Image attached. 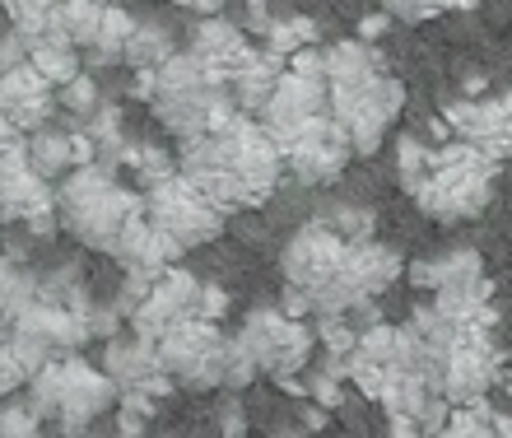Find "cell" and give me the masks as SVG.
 Segmentation results:
<instances>
[{
    "label": "cell",
    "mask_w": 512,
    "mask_h": 438,
    "mask_svg": "<svg viewBox=\"0 0 512 438\" xmlns=\"http://www.w3.org/2000/svg\"><path fill=\"white\" fill-rule=\"evenodd\" d=\"M298 387H303V401H317V406H326V411H336L340 401H345V378H336L331 369H308V378H298Z\"/></svg>",
    "instance_id": "obj_36"
},
{
    "label": "cell",
    "mask_w": 512,
    "mask_h": 438,
    "mask_svg": "<svg viewBox=\"0 0 512 438\" xmlns=\"http://www.w3.org/2000/svg\"><path fill=\"white\" fill-rule=\"evenodd\" d=\"M475 0H382V10L401 24H419V19H433V14L447 10H471Z\"/></svg>",
    "instance_id": "obj_35"
},
{
    "label": "cell",
    "mask_w": 512,
    "mask_h": 438,
    "mask_svg": "<svg viewBox=\"0 0 512 438\" xmlns=\"http://www.w3.org/2000/svg\"><path fill=\"white\" fill-rule=\"evenodd\" d=\"M461 94H466V98H480V94H485V80H480V75H471V80H466V89H461Z\"/></svg>",
    "instance_id": "obj_52"
},
{
    "label": "cell",
    "mask_w": 512,
    "mask_h": 438,
    "mask_svg": "<svg viewBox=\"0 0 512 438\" xmlns=\"http://www.w3.org/2000/svg\"><path fill=\"white\" fill-rule=\"evenodd\" d=\"M108 257L122 266V271H145V275H163L168 266H177V257H182V247L168 238L163 229H154L145 215L131 219L122 229V238L108 247Z\"/></svg>",
    "instance_id": "obj_21"
},
{
    "label": "cell",
    "mask_w": 512,
    "mask_h": 438,
    "mask_svg": "<svg viewBox=\"0 0 512 438\" xmlns=\"http://www.w3.org/2000/svg\"><path fill=\"white\" fill-rule=\"evenodd\" d=\"M56 0H0V10L10 14V28H19L28 42L47 33V14Z\"/></svg>",
    "instance_id": "obj_33"
},
{
    "label": "cell",
    "mask_w": 512,
    "mask_h": 438,
    "mask_svg": "<svg viewBox=\"0 0 512 438\" xmlns=\"http://www.w3.org/2000/svg\"><path fill=\"white\" fill-rule=\"evenodd\" d=\"M135 28V14L126 10L122 0H112V5H103V19H98V33L94 42L84 47V66L89 70H108V66H122V52H126V38H131Z\"/></svg>",
    "instance_id": "obj_24"
},
{
    "label": "cell",
    "mask_w": 512,
    "mask_h": 438,
    "mask_svg": "<svg viewBox=\"0 0 512 438\" xmlns=\"http://www.w3.org/2000/svg\"><path fill=\"white\" fill-rule=\"evenodd\" d=\"M280 313H289V317H308V313H312V303H308V294H303V289H294V285H284Z\"/></svg>",
    "instance_id": "obj_44"
},
{
    "label": "cell",
    "mask_w": 512,
    "mask_h": 438,
    "mask_svg": "<svg viewBox=\"0 0 512 438\" xmlns=\"http://www.w3.org/2000/svg\"><path fill=\"white\" fill-rule=\"evenodd\" d=\"M52 108H56V89L28 61L0 75V112L10 117V126L19 136L38 131L42 122H52Z\"/></svg>",
    "instance_id": "obj_19"
},
{
    "label": "cell",
    "mask_w": 512,
    "mask_h": 438,
    "mask_svg": "<svg viewBox=\"0 0 512 438\" xmlns=\"http://www.w3.org/2000/svg\"><path fill=\"white\" fill-rule=\"evenodd\" d=\"M256 378H261V373H256L252 355H247V345L238 341V336H229V345H224V387H229V392H238V387L256 383Z\"/></svg>",
    "instance_id": "obj_38"
},
{
    "label": "cell",
    "mask_w": 512,
    "mask_h": 438,
    "mask_svg": "<svg viewBox=\"0 0 512 438\" xmlns=\"http://www.w3.org/2000/svg\"><path fill=\"white\" fill-rule=\"evenodd\" d=\"M238 341L247 345L256 373H270L275 383L294 378L308 369L312 350H317V331L308 327V317H289L280 308H256L238 327Z\"/></svg>",
    "instance_id": "obj_9"
},
{
    "label": "cell",
    "mask_w": 512,
    "mask_h": 438,
    "mask_svg": "<svg viewBox=\"0 0 512 438\" xmlns=\"http://www.w3.org/2000/svg\"><path fill=\"white\" fill-rule=\"evenodd\" d=\"M340 252H345V238H340L336 229H326L322 219H312V224H303V229L284 243L280 252V275L284 285H294L308 294L312 285H322L326 271L340 261Z\"/></svg>",
    "instance_id": "obj_15"
},
{
    "label": "cell",
    "mask_w": 512,
    "mask_h": 438,
    "mask_svg": "<svg viewBox=\"0 0 512 438\" xmlns=\"http://www.w3.org/2000/svg\"><path fill=\"white\" fill-rule=\"evenodd\" d=\"M429 150L433 145H424L419 136H401V145H396V178H401L405 196L419 187V178L429 173Z\"/></svg>",
    "instance_id": "obj_32"
},
{
    "label": "cell",
    "mask_w": 512,
    "mask_h": 438,
    "mask_svg": "<svg viewBox=\"0 0 512 438\" xmlns=\"http://www.w3.org/2000/svg\"><path fill=\"white\" fill-rule=\"evenodd\" d=\"M154 345H159V369L177 387H191V392L224 387V345H229V336L219 331V322L182 317Z\"/></svg>",
    "instance_id": "obj_8"
},
{
    "label": "cell",
    "mask_w": 512,
    "mask_h": 438,
    "mask_svg": "<svg viewBox=\"0 0 512 438\" xmlns=\"http://www.w3.org/2000/svg\"><path fill=\"white\" fill-rule=\"evenodd\" d=\"M494 182H499V159L457 140V145L429 150V173L419 178L410 201L443 224H461V219L485 215V206L494 201Z\"/></svg>",
    "instance_id": "obj_5"
},
{
    "label": "cell",
    "mask_w": 512,
    "mask_h": 438,
    "mask_svg": "<svg viewBox=\"0 0 512 438\" xmlns=\"http://www.w3.org/2000/svg\"><path fill=\"white\" fill-rule=\"evenodd\" d=\"M19 140H24V136H19V131L10 126V117L0 112V150H10V145H19Z\"/></svg>",
    "instance_id": "obj_50"
},
{
    "label": "cell",
    "mask_w": 512,
    "mask_h": 438,
    "mask_svg": "<svg viewBox=\"0 0 512 438\" xmlns=\"http://www.w3.org/2000/svg\"><path fill=\"white\" fill-rule=\"evenodd\" d=\"M149 94H154V70H135L131 98H145V103H149Z\"/></svg>",
    "instance_id": "obj_48"
},
{
    "label": "cell",
    "mask_w": 512,
    "mask_h": 438,
    "mask_svg": "<svg viewBox=\"0 0 512 438\" xmlns=\"http://www.w3.org/2000/svg\"><path fill=\"white\" fill-rule=\"evenodd\" d=\"M219 434H247V415H243V401L229 397L224 406H219Z\"/></svg>",
    "instance_id": "obj_42"
},
{
    "label": "cell",
    "mask_w": 512,
    "mask_h": 438,
    "mask_svg": "<svg viewBox=\"0 0 512 438\" xmlns=\"http://www.w3.org/2000/svg\"><path fill=\"white\" fill-rule=\"evenodd\" d=\"M196 61H201L215 80L229 84L233 70H243L247 61L256 56V47L247 42V28L243 24H229V19H219V14H205L201 24L191 28V47H187Z\"/></svg>",
    "instance_id": "obj_18"
},
{
    "label": "cell",
    "mask_w": 512,
    "mask_h": 438,
    "mask_svg": "<svg viewBox=\"0 0 512 438\" xmlns=\"http://www.w3.org/2000/svg\"><path fill=\"white\" fill-rule=\"evenodd\" d=\"M28 373H33V364H28L24 350L14 345L10 327H0V397H10V392H19V387L28 383Z\"/></svg>",
    "instance_id": "obj_34"
},
{
    "label": "cell",
    "mask_w": 512,
    "mask_h": 438,
    "mask_svg": "<svg viewBox=\"0 0 512 438\" xmlns=\"http://www.w3.org/2000/svg\"><path fill=\"white\" fill-rule=\"evenodd\" d=\"M317 19H308V14H284V19H275V24L266 28V52L270 56H289L298 52V47H308V42H317Z\"/></svg>",
    "instance_id": "obj_29"
},
{
    "label": "cell",
    "mask_w": 512,
    "mask_h": 438,
    "mask_svg": "<svg viewBox=\"0 0 512 438\" xmlns=\"http://www.w3.org/2000/svg\"><path fill=\"white\" fill-rule=\"evenodd\" d=\"M38 210H52V182L33 173L19 140L10 150H0V224H24Z\"/></svg>",
    "instance_id": "obj_17"
},
{
    "label": "cell",
    "mask_w": 512,
    "mask_h": 438,
    "mask_svg": "<svg viewBox=\"0 0 512 438\" xmlns=\"http://www.w3.org/2000/svg\"><path fill=\"white\" fill-rule=\"evenodd\" d=\"M284 61L270 52H256L252 61H247L243 70H233L229 75V94H233V108L247 112V117H256V112L266 108L270 89H275V80H280Z\"/></svg>",
    "instance_id": "obj_23"
},
{
    "label": "cell",
    "mask_w": 512,
    "mask_h": 438,
    "mask_svg": "<svg viewBox=\"0 0 512 438\" xmlns=\"http://www.w3.org/2000/svg\"><path fill=\"white\" fill-rule=\"evenodd\" d=\"M103 373H108L117 392H131V387H145L149 378H159V345L149 341V336H108L103 341Z\"/></svg>",
    "instance_id": "obj_22"
},
{
    "label": "cell",
    "mask_w": 512,
    "mask_h": 438,
    "mask_svg": "<svg viewBox=\"0 0 512 438\" xmlns=\"http://www.w3.org/2000/svg\"><path fill=\"white\" fill-rule=\"evenodd\" d=\"M149 108H154V117H159L177 140L196 136V131H210V126L229 122L233 112H238L233 108L229 84L215 80L191 52H173L159 70H154Z\"/></svg>",
    "instance_id": "obj_6"
},
{
    "label": "cell",
    "mask_w": 512,
    "mask_h": 438,
    "mask_svg": "<svg viewBox=\"0 0 512 438\" xmlns=\"http://www.w3.org/2000/svg\"><path fill=\"white\" fill-rule=\"evenodd\" d=\"M33 299H38V271H28L19 252H5L0 257V327L14 322Z\"/></svg>",
    "instance_id": "obj_26"
},
{
    "label": "cell",
    "mask_w": 512,
    "mask_h": 438,
    "mask_svg": "<svg viewBox=\"0 0 512 438\" xmlns=\"http://www.w3.org/2000/svg\"><path fill=\"white\" fill-rule=\"evenodd\" d=\"M177 173L191 178L201 192H210L233 215V210L266 206V196L275 192L284 173V154L261 131V122H252L247 112H233L229 122L182 140Z\"/></svg>",
    "instance_id": "obj_1"
},
{
    "label": "cell",
    "mask_w": 512,
    "mask_h": 438,
    "mask_svg": "<svg viewBox=\"0 0 512 438\" xmlns=\"http://www.w3.org/2000/svg\"><path fill=\"white\" fill-rule=\"evenodd\" d=\"M326 415H331V411H326V406H317V401H308V406L298 411V425L308 429V434H322V429H326Z\"/></svg>",
    "instance_id": "obj_45"
},
{
    "label": "cell",
    "mask_w": 512,
    "mask_h": 438,
    "mask_svg": "<svg viewBox=\"0 0 512 438\" xmlns=\"http://www.w3.org/2000/svg\"><path fill=\"white\" fill-rule=\"evenodd\" d=\"M177 5H182V10H191V14H219L229 0H177Z\"/></svg>",
    "instance_id": "obj_49"
},
{
    "label": "cell",
    "mask_w": 512,
    "mask_h": 438,
    "mask_svg": "<svg viewBox=\"0 0 512 438\" xmlns=\"http://www.w3.org/2000/svg\"><path fill=\"white\" fill-rule=\"evenodd\" d=\"M326 112V80H312V75H294V70H280V80L270 89L266 108L256 112L261 117V131H266L275 145H289V140Z\"/></svg>",
    "instance_id": "obj_13"
},
{
    "label": "cell",
    "mask_w": 512,
    "mask_h": 438,
    "mask_svg": "<svg viewBox=\"0 0 512 438\" xmlns=\"http://www.w3.org/2000/svg\"><path fill=\"white\" fill-rule=\"evenodd\" d=\"M196 294H201V280L182 266H168V271L149 285V294L131 308V331L135 336H149V341H159L163 331L182 322V317H196Z\"/></svg>",
    "instance_id": "obj_14"
},
{
    "label": "cell",
    "mask_w": 512,
    "mask_h": 438,
    "mask_svg": "<svg viewBox=\"0 0 512 438\" xmlns=\"http://www.w3.org/2000/svg\"><path fill=\"white\" fill-rule=\"evenodd\" d=\"M52 210H56V224L70 238H80L94 252H108L122 238L126 224L145 215V196L122 187V182L112 178V168L80 164V168H70L66 178H61V187L52 192Z\"/></svg>",
    "instance_id": "obj_3"
},
{
    "label": "cell",
    "mask_w": 512,
    "mask_h": 438,
    "mask_svg": "<svg viewBox=\"0 0 512 438\" xmlns=\"http://www.w3.org/2000/svg\"><path fill=\"white\" fill-rule=\"evenodd\" d=\"M145 425H149V420H145V415H135V411H122V406H117V434H145Z\"/></svg>",
    "instance_id": "obj_47"
},
{
    "label": "cell",
    "mask_w": 512,
    "mask_h": 438,
    "mask_svg": "<svg viewBox=\"0 0 512 438\" xmlns=\"http://www.w3.org/2000/svg\"><path fill=\"white\" fill-rule=\"evenodd\" d=\"M14 336V345L24 350V359L38 369L47 359H66V355H80L84 341H89V327L80 317L70 313L66 303H52V299H33L24 313L5 322Z\"/></svg>",
    "instance_id": "obj_10"
},
{
    "label": "cell",
    "mask_w": 512,
    "mask_h": 438,
    "mask_svg": "<svg viewBox=\"0 0 512 438\" xmlns=\"http://www.w3.org/2000/svg\"><path fill=\"white\" fill-rule=\"evenodd\" d=\"M145 219L154 224V229L168 233L182 252H191V247L215 243L219 233H224V224H229V210L219 206L210 192H201L191 178L168 173V178H159L154 187H149Z\"/></svg>",
    "instance_id": "obj_7"
},
{
    "label": "cell",
    "mask_w": 512,
    "mask_h": 438,
    "mask_svg": "<svg viewBox=\"0 0 512 438\" xmlns=\"http://www.w3.org/2000/svg\"><path fill=\"white\" fill-rule=\"evenodd\" d=\"M280 154H284V168H289L298 182L326 187V182H336L340 173H345V164L354 159V145H350V136L340 131L336 117L322 112V117H312Z\"/></svg>",
    "instance_id": "obj_11"
},
{
    "label": "cell",
    "mask_w": 512,
    "mask_h": 438,
    "mask_svg": "<svg viewBox=\"0 0 512 438\" xmlns=\"http://www.w3.org/2000/svg\"><path fill=\"white\" fill-rule=\"evenodd\" d=\"M126 168L135 173V182H145V187H154L159 178H168V173H177V159L173 154H163L159 145H126Z\"/></svg>",
    "instance_id": "obj_30"
},
{
    "label": "cell",
    "mask_w": 512,
    "mask_h": 438,
    "mask_svg": "<svg viewBox=\"0 0 512 438\" xmlns=\"http://www.w3.org/2000/svg\"><path fill=\"white\" fill-rule=\"evenodd\" d=\"M415 289H429L433 299H494V280L485 275V261L475 252H447L438 261L410 266Z\"/></svg>",
    "instance_id": "obj_16"
},
{
    "label": "cell",
    "mask_w": 512,
    "mask_h": 438,
    "mask_svg": "<svg viewBox=\"0 0 512 438\" xmlns=\"http://www.w3.org/2000/svg\"><path fill=\"white\" fill-rule=\"evenodd\" d=\"M56 103L66 112H75V117H89V112L103 103V89H98V80L89 70H80V75H70L66 84H56Z\"/></svg>",
    "instance_id": "obj_31"
},
{
    "label": "cell",
    "mask_w": 512,
    "mask_h": 438,
    "mask_svg": "<svg viewBox=\"0 0 512 438\" xmlns=\"http://www.w3.org/2000/svg\"><path fill=\"white\" fill-rule=\"evenodd\" d=\"M42 429V420L24 406H0V438H33Z\"/></svg>",
    "instance_id": "obj_39"
},
{
    "label": "cell",
    "mask_w": 512,
    "mask_h": 438,
    "mask_svg": "<svg viewBox=\"0 0 512 438\" xmlns=\"http://www.w3.org/2000/svg\"><path fill=\"white\" fill-rule=\"evenodd\" d=\"M405 108V84L364 38L326 47V112L350 136L354 154H373Z\"/></svg>",
    "instance_id": "obj_2"
},
{
    "label": "cell",
    "mask_w": 512,
    "mask_h": 438,
    "mask_svg": "<svg viewBox=\"0 0 512 438\" xmlns=\"http://www.w3.org/2000/svg\"><path fill=\"white\" fill-rule=\"evenodd\" d=\"M489 429L494 434H512V415H489Z\"/></svg>",
    "instance_id": "obj_51"
},
{
    "label": "cell",
    "mask_w": 512,
    "mask_h": 438,
    "mask_svg": "<svg viewBox=\"0 0 512 438\" xmlns=\"http://www.w3.org/2000/svg\"><path fill=\"white\" fill-rule=\"evenodd\" d=\"M24 154H28V164H33V173L56 182V178H66L70 168L94 164V140L84 136V131H66V126L42 122L38 131H28Z\"/></svg>",
    "instance_id": "obj_20"
},
{
    "label": "cell",
    "mask_w": 512,
    "mask_h": 438,
    "mask_svg": "<svg viewBox=\"0 0 512 438\" xmlns=\"http://www.w3.org/2000/svg\"><path fill=\"white\" fill-rule=\"evenodd\" d=\"M443 122L447 131H457V140L485 150L489 159L499 164L512 159V89L499 98H452L443 103Z\"/></svg>",
    "instance_id": "obj_12"
},
{
    "label": "cell",
    "mask_w": 512,
    "mask_h": 438,
    "mask_svg": "<svg viewBox=\"0 0 512 438\" xmlns=\"http://www.w3.org/2000/svg\"><path fill=\"white\" fill-rule=\"evenodd\" d=\"M177 52L173 33L163 24H154V19H135L131 38H126V52H122V66L131 70H159L168 56Z\"/></svg>",
    "instance_id": "obj_27"
},
{
    "label": "cell",
    "mask_w": 512,
    "mask_h": 438,
    "mask_svg": "<svg viewBox=\"0 0 512 438\" xmlns=\"http://www.w3.org/2000/svg\"><path fill=\"white\" fill-rule=\"evenodd\" d=\"M28 411L42 425L61 429V434H84L98 415H108L117 406V383L103 369L84 364L80 355L47 359L28 373Z\"/></svg>",
    "instance_id": "obj_4"
},
{
    "label": "cell",
    "mask_w": 512,
    "mask_h": 438,
    "mask_svg": "<svg viewBox=\"0 0 512 438\" xmlns=\"http://www.w3.org/2000/svg\"><path fill=\"white\" fill-rule=\"evenodd\" d=\"M326 229H336L340 238H373V229H378V215L364 206H336L331 215H322Z\"/></svg>",
    "instance_id": "obj_37"
},
{
    "label": "cell",
    "mask_w": 512,
    "mask_h": 438,
    "mask_svg": "<svg viewBox=\"0 0 512 438\" xmlns=\"http://www.w3.org/2000/svg\"><path fill=\"white\" fill-rule=\"evenodd\" d=\"M275 24V14H270V5L266 0H247V33H261V38H266V28Z\"/></svg>",
    "instance_id": "obj_43"
},
{
    "label": "cell",
    "mask_w": 512,
    "mask_h": 438,
    "mask_svg": "<svg viewBox=\"0 0 512 438\" xmlns=\"http://www.w3.org/2000/svg\"><path fill=\"white\" fill-rule=\"evenodd\" d=\"M98 19H103V5H98V0H56L52 14H47V33H52V38H66L75 52H84L98 33Z\"/></svg>",
    "instance_id": "obj_25"
},
{
    "label": "cell",
    "mask_w": 512,
    "mask_h": 438,
    "mask_svg": "<svg viewBox=\"0 0 512 438\" xmlns=\"http://www.w3.org/2000/svg\"><path fill=\"white\" fill-rule=\"evenodd\" d=\"M229 308H233L229 289L201 280V294H196V317H205V322H224V317H229Z\"/></svg>",
    "instance_id": "obj_40"
},
{
    "label": "cell",
    "mask_w": 512,
    "mask_h": 438,
    "mask_svg": "<svg viewBox=\"0 0 512 438\" xmlns=\"http://www.w3.org/2000/svg\"><path fill=\"white\" fill-rule=\"evenodd\" d=\"M28 66L38 70L42 80L56 89V84H66L70 75H80V70H84V56L75 52L66 38H52V33H42V38L28 42Z\"/></svg>",
    "instance_id": "obj_28"
},
{
    "label": "cell",
    "mask_w": 512,
    "mask_h": 438,
    "mask_svg": "<svg viewBox=\"0 0 512 438\" xmlns=\"http://www.w3.org/2000/svg\"><path fill=\"white\" fill-rule=\"evenodd\" d=\"M24 61H28V38L19 28H5V33H0V75L14 66H24Z\"/></svg>",
    "instance_id": "obj_41"
},
{
    "label": "cell",
    "mask_w": 512,
    "mask_h": 438,
    "mask_svg": "<svg viewBox=\"0 0 512 438\" xmlns=\"http://www.w3.org/2000/svg\"><path fill=\"white\" fill-rule=\"evenodd\" d=\"M98 5H112V0H98Z\"/></svg>",
    "instance_id": "obj_53"
},
{
    "label": "cell",
    "mask_w": 512,
    "mask_h": 438,
    "mask_svg": "<svg viewBox=\"0 0 512 438\" xmlns=\"http://www.w3.org/2000/svg\"><path fill=\"white\" fill-rule=\"evenodd\" d=\"M387 24H391V14L387 10H378V14H364V24H359V38H382L387 33Z\"/></svg>",
    "instance_id": "obj_46"
}]
</instances>
